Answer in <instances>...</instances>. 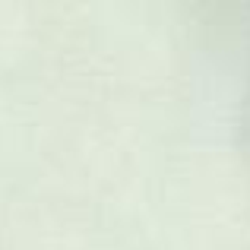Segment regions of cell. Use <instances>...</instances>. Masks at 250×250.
I'll use <instances>...</instances> for the list:
<instances>
[{"label":"cell","instance_id":"cell-1","mask_svg":"<svg viewBox=\"0 0 250 250\" xmlns=\"http://www.w3.org/2000/svg\"><path fill=\"white\" fill-rule=\"evenodd\" d=\"M241 130H244V143H247V152H250V85H247V95H244V121H241Z\"/></svg>","mask_w":250,"mask_h":250}]
</instances>
